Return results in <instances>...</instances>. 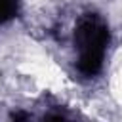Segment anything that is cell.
Wrapping results in <instances>:
<instances>
[{
    "instance_id": "6da1fadb",
    "label": "cell",
    "mask_w": 122,
    "mask_h": 122,
    "mask_svg": "<svg viewBox=\"0 0 122 122\" xmlns=\"http://www.w3.org/2000/svg\"><path fill=\"white\" fill-rule=\"evenodd\" d=\"M107 44H109L107 25L93 13L84 15L74 30V46L78 50V71L82 74L95 76L101 71Z\"/></svg>"
},
{
    "instance_id": "7a4b0ae2",
    "label": "cell",
    "mask_w": 122,
    "mask_h": 122,
    "mask_svg": "<svg viewBox=\"0 0 122 122\" xmlns=\"http://www.w3.org/2000/svg\"><path fill=\"white\" fill-rule=\"evenodd\" d=\"M17 13V0H0V25L15 17Z\"/></svg>"
},
{
    "instance_id": "3957f363",
    "label": "cell",
    "mask_w": 122,
    "mask_h": 122,
    "mask_svg": "<svg viewBox=\"0 0 122 122\" xmlns=\"http://www.w3.org/2000/svg\"><path fill=\"white\" fill-rule=\"evenodd\" d=\"M11 118H13V120H27V118H29V114H25V112H13V114H11Z\"/></svg>"
}]
</instances>
